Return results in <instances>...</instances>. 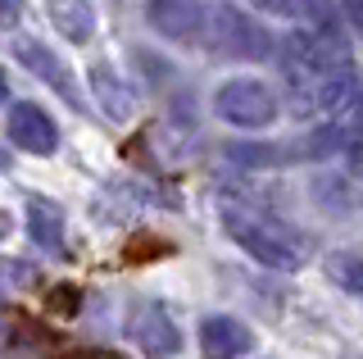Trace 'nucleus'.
Listing matches in <instances>:
<instances>
[{
    "mask_svg": "<svg viewBox=\"0 0 363 359\" xmlns=\"http://www.w3.org/2000/svg\"><path fill=\"white\" fill-rule=\"evenodd\" d=\"M0 100H9V73L0 69Z\"/></svg>",
    "mask_w": 363,
    "mask_h": 359,
    "instance_id": "aec40b11",
    "label": "nucleus"
},
{
    "mask_svg": "<svg viewBox=\"0 0 363 359\" xmlns=\"http://www.w3.org/2000/svg\"><path fill=\"white\" fill-rule=\"evenodd\" d=\"M213 109H218V118L232 123V128H268V123L277 118V96H272L264 82L236 77V82H223L218 87Z\"/></svg>",
    "mask_w": 363,
    "mask_h": 359,
    "instance_id": "7ed1b4c3",
    "label": "nucleus"
},
{
    "mask_svg": "<svg viewBox=\"0 0 363 359\" xmlns=\"http://www.w3.org/2000/svg\"><path fill=\"white\" fill-rule=\"evenodd\" d=\"M204 41H213L232 60H268V55H277L272 32L236 5H209V37Z\"/></svg>",
    "mask_w": 363,
    "mask_h": 359,
    "instance_id": "f03ea898",
    "label": "nucleus"
},
{
    "mask_svg": "<svg viewBox=\"0 0 363 359\" xmlns=\"http://www.w3.org/2000/svg\"><path fill=\"white\" fill-rule=\"evenodd\" d=\"M73 359H118V355H109V350H82V355H73Z\"/></svg>",
    "mask_w": 363,
    "mask_h": 359,
    "instance_id": "6ab92c4d",
    "label": "nucleus"
},
{
    "mask_svg": "<svg viewBox=\"0 0 363 359\" xmlns=\"http://www.w3.org/2000/svg\"><path fill=\"white\" fill-rule=\"evenodd\" d=\"M304 18H309V28L327 32V37H336V41H345V32H340V23H336V5H332V0H304Z\"/></svg>",
    "mask_w": 363,
    "mask_h": 359,
    "instance_id": "2eb2a0df",
    "label": "nucleus"
},
{
    "mask_svg": "<svg viewBox=\"0 0 363 359\" xmlns=\"http://www.w3.org/2000/svg\"><path fill=\"white\" fill-rule=\"evenodd\" d=\"M354 114H359V123H363V92L354 96Z\"/></svg>",
    "mask_w": 363,
    "mask_h": 359,
    "instance_id": "4be33fe9",
    "label": "nucleus"
},
{
    "mask_svg": "<svg viewBox=\"0 0 363 359\" xmlns=\"http://www.w3.org/2000/svg\"><path fill=\"white\" fill-rule=\"evenodd\" d=\"M340 150H359V137L340 123H327L309 137V155H340Z\"/></svg>",
    "mask_w": 363,
    "mask_h": 359,
    "instance_id": "ddd939ff",
    "label": "nucleus"
},
{
    "mask_svg": "<svg viewBox=\"0 0 363 359\" xmlns=\"http://www.w3.org/2000/svg\"><path fill=\"white\" fill-rule=\"evenodd\" d=\"M227 237L241 245L250 260H259L264 268H281V273H291V268L300 264L295 245L281 237L277 228H268V223H259L250 214H227Z\"/></svg>",
    "mask_w": 363,
    "mask_h": 359,
    "instance_id": "20e7f679",
    "label": "nucleus"
},
{
    "mask_svg": "<svg viewBox=\"0 0 363 359\" xmlns=\"http://www.w3.org/2000/svg\"><path fill=\"white\" fill-rule=\"evenodd\" d=\"M345 5V18L354 23V32H363V0H340Z\"/></svg>",
    "mask_w": 363,
    "mask_h": 359,
    "instance_id": "f3484780",
    "label": "nucleus"
},
{
    "mask_svg": "<svg viewBox=\"0 0 363 359\" xmlns=\"http://www.w3.org/2000/svg\"><path fill=\"white\" fill-rule=\"evenodd\" d=\"M255 5H264V9H286L281 0H255Z\"/></svg>",
    "mask_w": 363,
    "mask_h": 359,
    "instance_id": "412c9836",
    "label": "nucleus"
},
{
    "mask_svg": "<svg viewBox=\"0 0 363 359\" xmlns=\"http://www.w3.org/2000/svg\"><path fill=\"white\" fill-rule=\"evenodd\" d=\"M5 132H9V141H14L18 150H28V155H50L55 145H60V128H55V118L45 114L41 105H32V100L9 105Z\"/></svg>",
    "mask_w": 363,
    "mask_h": 359,
    "instance_id": "423d86ee",
    "label": "nucleus"
},
{
    "mask_svg": "<svg viewBox=\"0 0 363 359\" xmlns=\"http://www.w3.org/2000/svg\"><path fill=\"white\" fill-rule=\"evenodd\" d=\"M128 332H132V341L155 359H173L182 350V332H177V323L168 319L164 305H136Z\"/></svg>",
    "mask_w": 363,
    "mask_h": 359,
    "instance_id": "0eeeda50",
    "label": "nucleus"
},
{
    "mask_svg": "<svg viewBox=\"0 0 363 359\" xmlns=\"http://www.w3.org/2000/svg\"><path fill=\"white\" fill-rule=\"evenodd\" d=\"M145 18L159 37L182 41V46L209 37V0H150Z\"/></svg>",
    "mask_w": 363,
    "mask_h": 359,
    "instance_id": "39448f33",
    "label": "nucleus"
},
{
    "mask_svg": "<svg viewBox=\"0 0 363 359\" xmlns=\"http://www.w3.org/2000/svg\"><path fill=\"white\" fill-rule=\"evenodd\" d=\"M23 14V0H0V23H14Z\"/></svg>",
    "mask_w": 363,
    "mask_h": 359,
    "instance_id": "a211bd4d",
    "label": "nucleus"
},
{
    "mask_svg": "<svg viewBox=\"0 0 363 359\" xmlns=\"http://www.w3.org/2000/svg\"><path fill=\"white\" fill-rule=\"evenodd\" d=\"M28 232H32V241H37L41 250L60 255L64 250V214H60V205H55V200L32 196L28 200Z\"/></svg>",
    "mask_w": 363,
    "mask_h": 359,
    "instance_id": "9b49d317",
    "label": "nucleus"
},
{
    "mask_svg": "<svg viewBox=\"0 0 363 359\" xmlns=\"http://www.w3.org/2000/svg\"><path fill=\"white\" fill-rule=\"evenodd\" d=\"M14 60L28 69L32 77H41V82H50L55 92H60L68 105H77V87H73V73H68V64L55 55L45 41H37V37H18L14 41Z\"/></svg>",
    "mask_w": 363,
    "mask_h": 359,
    "instance_id": "6e6552de",
    "label": "nucleus"
},
{
    "mask_svg": "<svg viewBox=\"0 0 363 359\" xmlns=\"http://www.w3.org/2000/svg\"><path fill=\"white\" fill-rule=\"evenodd\" d=\"M277 60H281L286 82L295 87V96L309 105L313 87L323 82L327 73H336V69H345V64H350V46L304 23V28H291L286 37L277 41Z\"/></svg>",
    "mask_w": 363,
    "mask_h": 359,
    "instance_id": "f257e3e1",
    "label": "nucleus"
},
{
    "mask_svg": "<svg viewBox=\"0 0 363 359\" xmlns=\"http://www.w3.org/2000/svg\"><path fill=\"white\" fill-rule=\"evenodd\" d=\"M200 350H204V359H241V355L250 350L245 323L227 319V314L204 319V323H200Z\"/></svg>",
    "mask_w": 363,
    "mask_h": 359,
    "instance_id": "1a4fd4ad",
    "label": "nucleus"
},
{
    "mask_svg": "<svg viewBox=\"0 0 363 359\" xmlns=\"http://www.w3.org/2000/svg\"><path fill=\"white\" fill-rule=\"evenodd\" d=\"M5 232H9V219H5V214H0V237H5Z\"/></svg>",
    "mask_w": 363,
    "mask_h": 359,
    "instance_id": "5701e85b",
    "label": "nucleus"
},
{
    "mask_svg": "<svg viewBox=\"0 0 363 359\" xmlns=\"http://www.w3.org/2000/svg\"><path fill=\"white\" fill-rule=\"evenodd\" d=\"M272 145H245V141H236V145H227V155H232L236 164H277V155H268Z\"/></svg>",
    "mask_w": 363,
    "mask_h": 359,
    "instance_id": "dca6fc26",
    "label": "nucleus"
},
{
    "mask_svg": "<svg viewBox=\"0 0 363 359\" xmlns=\"http://www.w3.org/2000/svg\"><path fill=\"white\" fill-rule=\"evenodd\" d=\"M327 273H332V282H336V287H345L350 296H363V255H350V250L332 255Z\"/></svg>",
    "mask_w": 363,
    "mask_h": 359,
    "instance_id": "4468645a",
    "label": "nucleus"
},
{
    "mask_svg": "<svg viewBox=\"0 0 363 359\" xmlns=\"http://www.w3.org/2000/svg\"><path fill=\"white\" fill-rule=\"evenodd\" d=\"M91 77V96H96V105L105 109V118H113V123H128L132 114H136V92L128 82H123L118 73H109L105 64H96V69L86 73Z\"/></svg>",
    "mask_w": 363,
    "mask_h": 359,
    "instance_id": "9d476101",
    "label": "nucleus"
},
{
    "mask_svg": "<svg viewBox=\"0 0 363 359\" xmlns=\"http://www.w3.org/2000/svg\"><path fill=\"white\" fill-rule=\"evenodd\" d=\"M45 9H50V23L68 41H86L96 32V5L91 0H45Z\"/></svg>",
    "mask_w": 363,
    "mask_h": 359,
    "instance_id": "f8f14e48",
    "label": "nucleus"
}]
</instances>
